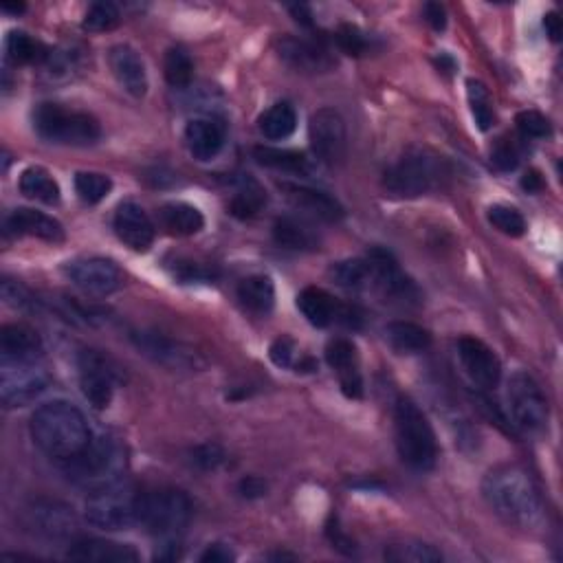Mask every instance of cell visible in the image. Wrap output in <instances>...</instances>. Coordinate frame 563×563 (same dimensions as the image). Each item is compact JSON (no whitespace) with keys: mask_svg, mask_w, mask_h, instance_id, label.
I'll return each mask as SVG.
<instances>
[{"mask_svg":"<svg viewBox=\"0 0 563 563\" xmlns=\"http://www.w3.org/2000/svg\"><path fill=\"white\" fill-rule=\"evenodd\" d=\"M482 493L493 513L509 526L535 531L544 522V502L531 476L520 467L493 469L482 482Z\"/></svg>","mask_w":563,"mask_h":563,"instance_id":"6da1fadb","label":"cell"},{"mask_svg":"<svg viewBox=\"0 0 563 563\" xmlns=\"http://www.w3.org/2000/svg\"><path fill=\"white\" fill-rule=\"evenodd\" d=\"M29 432L42 454L69 462L91 447L93 434L86 416L66 401L40 405L31 416Z\"/></svg>","mask_w":563,"mask_h":563,"instance_id":"7a4b0ae2","label":"cell"},{"mask_svg":"<svg viewBox=\"0 0 563 563\" xmlns=\"http://www.w3.org/2000/svg\"><path fill=\"white\" fill-rule=\"evenodd\" d=\"M396 449L405 465L418 471L434 469L438 460V443L434 427L425 412L410 399H399L394 407Z\"/></svg>","mask_w":563,"mask_h":563,"instance_id":"3957f363","label":"cell"},{"mask_svg":"<svg viewBox=\"0 0 563 563\" xmlns=\"http://www.w3.org/2000/svg\"><path fill=\"white\" fill-rule=\"evenodd\" d=\"M447 174L443 157H436L434 152L423 148H414L407 150L392 168L385 170L383 187L394 196L418 198L438 190Z\"/></svg>","mask_w":563,"mask_h":563,"instance_id":"277c9868","label":"cell"},{"mask_svg":"<svg viewBox=\"0 0 563 563\" xmlns=\"http://www.w3.org/2000/svg\"><path fill=\"white\" fill-rule=\"evenodd\" d=\"M33 130L47 143L71 148L93 146L102 137V126L93 115L51 102H44L33 110Z\"/></svg>","mask_w":563,"mask_h":563,"instance_id":"5b68a950","label":"cell"},{"mask_svg":"<svg viewBox=\"0 0 563 563\" xmlns=\"http://www.w3.org/2000/svg\"><path fill=\"white\" fill-rule=\"evenodd\" d=\"M192 520V502L179 489L141 493L139 524L163 542H176Z\"/></svg>","mask_w":563,"mask_h":563,"instance_id":"8992f818","label":"cell"},{"mask_svg":"<svg viewBox=\"0 0 563 563\" xmlns=\"http://www.w3.org/2000/svg\"><path fill=\"white\" fill-rule=\"evenodd\" d=\"M141 491L130 484L108 482L86 500V520L102 531H126L139 524Z\"/></svg>","mask_w":563,"mask_h":563,"instance_id":"52a82bcc","label":"cell"},{"mask_svg":"<svg viewBox=\"0 0 563 563\" xmlns=\"http://www.w3.org/2000/svg\"><path fill=\"white\" fill-rule=\"evenodd\" d=\"M51 377L38 359H3L0 361V399L7 410L33 403L47 390Z\"/></svg>","mask_w":563,"mask_h":563,"instance_id":"ba28073f","label":"cell"},{"mask_svg":"<svg viewBox=\"0 0 563 563\" xmlns=\"http://www.w3.org/2000/svg\"><path fill=\"white\" fill-rule=\"evenodd\" d=\"M506 399L513 421L522 432H542L548 423V401L531 374L515 372L506 385Z\"/></svg>","mask_w":563,"mask_h":563,"instance_id":"9c48e42d","label":"cell"},{"mask_svg":"<svg viewBox=\"0 0 563 563\" xmlns=\"http://www.w3.org/2000/svg\"><path fill=\"white\" fill-rule=\"evenodd\" d=\"M370 264V286H374L385 300L399 306H416L421 304L423 295L418 291L412 278H407L399 262L394 260L390 251L372 249L366 256Z\"/></svg>","mask_w":563,"mask_h":563,"instance_id":"30bf717a","label":"cell"},{"mask_svg":"<svg viewBox=\"0 0 563 563\" xmlns=\"http://www.w3.org/2000/svg\"><path fill=\"white\" fill-rule=\"evenodd\" d=\"M77 372H80V388L84 399L95 410H106L110 401H113L119 379L115 363L99 350H82L80 357H77Z\"/></svg>","mask_w":563,"mask_h":563,"instance_id":"8fae6325","label":"cell"},{"mask_svg":"<svg viewBox=\"0 0 563 563\" xmlns=\"http://www.w3.org/2000/svg\"><path fill=\"white\" fill-rule=\"evenodd\" d=\"M297 308H300V313L306 317V322L315 328H328L333 324L357 328L361 324L357 308L341 304L337 297L319 289V286H306V289L297 295Z\"/></svg>","mask_w":563,"mask_h":563,"instance_id":"7c38bea8","label":"cell"},{"mask_svg":"<svg viewBox=\"0 0 563 563\" xmlns=\"http://www.w3.org/2000/svg\"><path fill=\"white\" fill-rule=\"evenodd\" d=\"M308 139L319 161L335 165L346 157V121L333 108H319L308 124Z\"/></svg>","mask_w":563,"mask_h":563,"instance_id":"4fadbf2b","label":"cell"},{"mask_svg":"<svg viewBox=\"0 0 563 563\" xmlns=\"http://www.w3.org/2000/svg\"><path fill=\"white\" fill-rule=\"evenodd\" d=\"M64 273L77 289L93 297H108L121 286L119 267L106 258H77L66 264Z\"/></svg>","mask_w":563,"mask_h":563,"instance_id":"5bb4252c","label":"cell"},{"mask_svg":"<svg viewBox=\"0 0 563 563\" xmlns=\"http://www.w3.org/2000/svg\"><path fill=\"white\" fill-rule=\"evenodd\" d=\"M458 359L465 368L467 377L480 385L482 390L498 388L502 379V363L498 355L478 337H460L458 339Z\"/></svg>","mask_w":563,"mask_h":563,"instance_id":"9a60e30c","label":"cell"},{"mask_svg":"<svg viewBox=\"0 0 563 563\" xmlns=\"http://www.w3.org/2000/svg\"><path fill=\"white\" fill-rule=\"evenodd\" d=\"M132 344H135L143 355L150 357L152 361L161 363L168 368H187L192 370L198 366V355L179 341L165 337L161 333H152V330H137L132 333Z\"/></svg>","mask_w":563,"mask_h":563,"instance_id":"2e32d148","label":"cell"},{"mask_svg":"<svg viewBox=\"0 0 563 563\" xmlns=\"http://www.w3.org/2000/svg\"><path fill=\"white\" fill-rule=\"evenodd\" d=\"M328 366L337 372V379L348 399H361L363 396V377L359 370L357 346L346 337H335L326 346Z\"/></svg>","mask_w":563,"mask_h":563,"instance_id":"e0dca14e","label":"cell"},{"mask_svg":"<svg viewBox=\"0 0 563 563\" xmlns=\"http://www.w3.org/2000/svg\"><path fill=\"white\" fill-rule=\"evenodd\" d=\"M66 471L71 473V478L80 480V482H97L99 487H104L106 476L108 473L115 471L117 465V449L106 443V440H95L91 447H88L84 454H80L77 458L64 462Z\"/></svg>","mask_w":563,"mask_h":563,"instance_id":"ac0fdd59","label":"cell"},{"mask_svg":"<svg viewBox=\"0 0 563 563\" xmlns=\"http://www.w3.org/2000/svg\"><path fill=\"white\" fill-rule=\"evenodd\" d=\"M113 229L117 238L124 242L126 247L139 253L148 251L152 247L154 236H157L150 216L143 212V207L132 201H126L117 207L113 218Z\"/></svg>","mask_w":563,"mask_h":563,"instance_id":"d6986e66","label":"cell"},{"mask_svg":"<svg viewBox=\"0 0 563 563\" xmlns=\"http://www.w3.org/2000/svg\"><path fill=\"white\" fill-rule=\"evenodd\" d=\"M280 58L295 71L302 73H326L335 66L328 49L317 40L304 38H282L278 42Z\"/></svg>","mask_w":563,"mask_h":563,"instance_id":"ffe728a7","label":"cell"},{"mask_svg":"<svg viewBox=\"0 0 563 563\" xmlns=\"http://www.w3.org/2000/svg\"><path fill=\"white\" fill-rule=\"evenodd\" d=\"M108 66L113 71L117 84L132 97H143L148 93V73L141 55L128 44H115L108 51Z\"/></svg>","mask_w":563,"mask_h":563,"instance_id":"44dd1931","label":"cell"},{"mask_svg":"<svg viewBox=\"0 0 563 563\" xmlns=\"http://www.w3.org/2000/svg\"><path fill=\"white\" fill-rule=\"evenodd\" d=\"M280 190L284 196L289 198V203L300 209V212L308 214L315 220H324V223H337L344 218V207L330 194L322 190H313L306 185H295V183H282Z\"/></svg>","mask_w":563,"mask_h":563,"instance_id":"7402d4cb","label":"cell"},{"mask_svg":"<svg viewBox=\"0 0 563 563\" xmlns=\"http://www.w3.org/2000/svg\"><path fill=\"white\" fill-rule=\"evenodd\" d=\"M5 234L11 236H31L44 242H62L64 227L60 220L38 212V209L18 207L5 218Z\"/></svg>","mask_w":563,"mask_h":563,"instance_id":"603a6c76","label":"cell"},{"mask_svg":"<svg viewBox=\"0 0 563 563\" xmlns=\"http://www.w3.org/2000/svg\"><path fill=\"white\" fill-rule=\"evenodd\" d=\"M185 141L196 161H212L225 146V126L216 119H192L185 128Z\"/></svg>","mask_w":563,"mask_h":563,"instance_id":"cb8c5ba5","label":"cell"},{"mask_svg":"<svg viewBox=\"0 0 563 563\" xmlns=\"http://www.w3.org/2000/svg\"><path fill=\"white\" fill-rule=\"evenodd\" d=\"M69 557L75 561H95V563H135L141 559L130 544L108 542V539H82L75 542L69 550Z\"/></svg>","mask_w":563,"mask_h":563,"instance_id":"d4e9b609","label":"cell"},{"mask_svg":"<svg viewBox=\"0 0 563 563\" xmlns=\"http://www.w3.org/2000/svg\"><path fill=\"white\" fill-rule=\"evenodd\" d=\"M42 352L40 335L27 324H5L0 330L3 359H38Z\"/></svg>","mask_w":563,"mask_h":563,"instance_id":"484cf974","label":"cell"},{"mask_svg":"<svg viewBox=\"0 0 563 563\" xmlns=\"http://www.w3.org/2000/svg\"><path fill=\"white\" fill-rule=\"evenodd\" d=\"M31 526H36V531L47 537H66L73 533L75 528V515L60 502H38L29 511Z\"/></svg>","mask_w":563,"mask_h":563,"instance_id":"4316f807","label":"cell"},{"mask_svg":"<svg viewBox=\"0 0 563 563\" xmlns=\"http://www.w3.org/2000/svg\"><path fill=\"white\" fill-rule=\"evenodd\" d=\"M273 240L284 249L315 251L319 249V236L313 227L295 216H282L273 225Z\"/></svg>","mask_w":563,"mask_h":563,"instance_id":"83f0119b","label":"cell"},{"mask_svg":"<svg viewBox=\"0 0 563 563\" xmlns=\"http://www.w3.org/2000/svg\"><path fill=\"white\" fill-rule=\"evenodd\" d=\"M238 300L253 315H269L275 306V284L267 275H249L238 284Z\"/></svg>","mask_w":563,"mask_h":563,"instance_id":"f1b7e54d","label":"cell"},{"mask_svg":"<svg viewBox=\"0 0 563 563\" xmlns=\"http://www.w3.org/2000/svg\"><path fill=\"white\" fill-rule=\"evenodd\" d=\"M385 339L401 355H418V352H425L432 346V333L414 322H405V319L385 326Z\"/></svg>","mask_w":563,"mask_h":563,"instance_id":"f546056e","label":"cell"},{"mask_svg":"<svg viewBox=\"0 0 563 563\" xmlns=\"http://www.w3.org/2000/svg\"><path fill=\"white\" fill-rule=\"evenodd\" d=\"M18 187L31 201L44 205H58L62 198L60 183L53 179V174L47 168H40V165H31V168L22 172Z\"/></svg>","mask_w":563,"mask_h":563,"instance_id":"4dcf8cb0","label":"cell"},{"mask_svg":"<svg viewBox=\"0 0 563 563\" xmlns=\"http://www.w3.org/2000/svg\"><path fill=\"white\" fill-rule=\"evenodd\" d=\"M161 225L172 236H194L205 227V218L194 205L187 203H168L161 207Z\"/></svg>","mask_w":563,"mask_h":563,"instance_id":"1f68e13d","label":"cell"},{"mask_svg":"<svg viewBox=\"0 0 563 563\" xmlns=\"http://www.w3.org/2000/svg\"><path fill=\"white\" fill-rule=\"evenodd\" d=\"M258 128L262 137L269 141H284L289 139L295 128H297V113L289 102H278L273 104L267 113H264L258 121Z\"/></svg>","mask_w":563,"mask_h":563,"instance_id":"d6a6232c","label":"cell"},{"mask_svg":"<svg viewBox=\"0 0 563 563\" xmlns=\"http://www.w3.org/2000/svg\"><path fill=\"white\" fill-rule=\"evenodd\" d=\"M253 157L264 168L289 172V174H308L311 172V161L306 159V154L297 150H280V148H269V146H258L253 150Z\"/></svg>","mask_w":563,"mask_h":563,"instance_id":"836d02e7","label":"cell"},{"mask_svg":"<svg viewBox=\"0 0 563 563\" xmlns=\"http://www.w3.org/2000/svg\"><path fill=\"white\" fill-rule=\"evenodd\" d=\"M5 55L11 64H36L47 62L49 49H44V44L36 38H31L25 31H9L5 38Z\"/></svg>","mask_w":563,"mask_h":563,"instance_id":"e575fe53","label":"cell"},{"mask_svg":"<svg viewBox=\"0 0 563 563\" xmlns=\"http://www.w3.org/2000/svg\"><path fill=\"white\" fill-rule=\"evenodd\" d=\"M267 201H269L267 192H264V187L258 181L242 179L234 198H231L229 203V212L231 216H236L240 220H251L267 207Z\"/></svg>","mask_w":563,"mask_h":563,"instance_id":"d590c367","label":"cell"},{"mask_svg":"<svg viewBox=\"0 0 563 563\" xmlns=\"http://www.w3.org/2000/svg\"><path fill=\"white\" fill-rule=\"evenodd\" d=\"M330 280L344 289H363L370 286V264L366 258L341 260L328 269Z\"/></svg>","mask_w":563,"mask_h":563,"instance_id":"8d00e7d4","label":"cell"},{"mask_svg":"<svg viewBox=\"0 0 563 563\" xmlns=\"http://www.w3.org/2000/svg\"><path fill=\"white\" fill-rule=\"evenodd\" d=\"M163 73L172 88L190 86L194 80V62L190 58V53L181 47H172L168 53H165Z\"/></svg>","mask_w":563,"mask_h":563,"instance_id":"74e56055","label":"cell"},{"mask_svg":"<svg viewBox=\"0 0 563 563\" xmlns=\"http://www.w3.org/2000/svg\"><path fill=\"white\" fill-rule=\"evenodd\" d=\"M383 557L394 563H438L443 561V555L434 546L423 542H401L390 544L385 548Z\"/></svg>","mask_w":563,"mask_h":563,"instance_id":"f35d334b","label":"cell"},{"mask_svg":"<svg viewBox=\"0 0 563 563\" xmlns=\"http://www.w3.org/2000/svg\"><path fill=\"white\" fill-rule=\"evenodd\" d=\"M113 190L110 176L102 172H77L75 174V192L86 205H97Z\"/></svg>","mask_w":563,"mask_h":563,"instance_id":"ab89813d","label":"cell"},{"mask_svg":"<svg viewBox=\"0 0 563 563\" xmlns=\"http://www.w3.org/2000/svg\"><path fill=\"white\" fill-rule=\"evenodd\" d=\"M467 97H469L471 113H473V119H476L478 128L482 132H489L495 124V113H493V102H491V95L487 91V86H484L482 82L469 80L467 82Z\"/></svg>","mask_w":563,"mask_h":563,"instance_id":"60d3db41","label":"cell"},{"mask_svg":"<svg viewBox=\"0 0 563 563\" xmlns=\"http://www.w3.org/2000/svg\"><path fill=\"white\" fill-rule=\"evenodd\" d=\"M487 216H489V223L504 236L520 238L526 234V220L515 207L493 205V207H489Z\"/></svg>","mask_w":563,"mask_h":563,"instance_id":"b9f144b4","label":"cell"},{"mask_svg":"<svg viewBox=\"0 0 563 563\" xmlns=\"http://www.w3.org/2000/svg\"><path fill=\"white\" fill-rule=\"evenodd\" d=\"M121 14L113 3H93L84 16V29L91 33H106L119 27Z\"/></svg>","mask_w":563,"mask_h":563,"instance_id":"7bdbcfd3","label":"cell"},{"mask_svg":"<svg viewBox=\"0 0 563 563\" xmlns=\"http://www.w3.org/2000/svg\"><path fill=\"white\" fill-rule=\"evenodd\" d=\"M335 44L341 53L350 55V58H363L372 49V40L368 38V33H363L355 25H341L335 31Z\"/></svg>","mask_w":563,"mask_h":563,"instance_id":"ee69618b","label":"cell"},{"mask_svg":"<svg viewBox=\"0 0 563 563\" xmlns=\"http://www.w3.org/2000/svg\"><path fill=\"white\" fill-rule=\"evenodd\" d=\"M517 130L522 132L526 139H546L553 135V124L550 119L537 110H522L520 115L515 119Z\"/></svg>","mask_w":563,"mask_h":563,"instance_id":"f6af8a7d","label":"cell"},{"mask_svg":"<svg viewBox=\"0 0 563 563\" xmlns=\"http://www.w3.org/2000/svg\"><path fill=\"white\" fill-rule=\"evenodd\" d=\"M520 161H522L520 146H517V141L509 137L500 139L491 150V163L502 172H513L517 165H520Z\"/></svg>","mask_w":563,"mask_h":563,"instance_id":"bcb514c9","label":"cell"},{"mask_svg":"<svg viewBox=\"0 0 563 563\" xmlns=\"http://www.w3.org/2000/svg\"><path fill=\"white\" fill-rule=\"evenodd\" d=\"M192 465L203 471H214L225 462V451L223 447H218L214 443H205L192 449Z\"/></svg>","mask_w":563,"mask_h":563,"instance_id":"7dc6e473","label":"cell"},{"mask_svg":"<svg viewBox=\"0 0 563 563\" xmlns=\"http://www.w3.org/2000/svg\"><path fill=\"white\" fill-rule=\"evenodd\" d=\"M295 355H297V346L291 337H278L271 344L269 357L278 368H295Z\"/></svg>","mask_w":563,"mask_h":563,"instance_id":"c3c4849f","label":"cell"},{"mask_svg":"<svg viewBox=\"0 0 563 563\" xmlns=\"http://www.w3.org/2000/svg\"><path fill=\"white\" fill-rule=\"evenodd\" d=\"M3 297H5V302L9 306H14V308H29V311H33V308H38V300L33 297L25 286L14 282V280H5L3 282Z\"/></svg>","mask_w":563,"mask_h":563,"instance_id":"681fc988","label":"cell"},{"mask_svg":"<svg viewBox=\"0 0 563 563\" xmlns=\"http://www.w3.org/2000/svg\"><path fill=\"white\" fill-rule=\"evenodd\" d=\"M423 14H425V20L429 22V27H432L434 31H445V27H447V11H445L443 5H440V3H427L425 9H423Z\"/></svg>","mask_w":563,"mask_h":563,"instance_id":"f907efd6","label":"cell"},{"mask_svg":"<svg viewBox=\"0 0 563 563\" xmlns=\"http://www.w3.org/2000/svg\"><path fill=\"white\" fill-rule=\"evenodd\" d=\"M236 555L225 544H209L205 553L201 555L203 563H229L234 561Z\"/></svg>","mask_w":563,"mask_h":563,"instance_id":"816d5d0a","label":"cell"},{"mask_svg":"<svg viewBox=\"0 0 563 563\" xmlns=\"http://www.w3.org/2000/svg\"><path fill=\"white\" fill-rule=\"evenodd\" d=\"M240 493L245 495V498H262V495H267V482H264L262 478H258V476H249V478H245L240 482Z\"/></svg>","mask_w":563,"mask_h":563,"instance_id":"f5cc1de1","label":"cell"},{"mask_svg":"<svg viewBox=\"0 0 563 563\" xmlns=\"http://www.w3.org/2000/svg\"><path fill=\"white\" fill-rule=\"evenodd\" d=\"M544 29H546V36L553 42L561 40L563 25H561V18H559L557 11H548V14L544 16Z\"/></svg>","mask_w":563,"mask_h":563,"instance_id":"db71d44e","label":"cell"},{"mask_svg":"<svg viewBox=\"0 0 563 563\" xmlns=\"http://www.w3.org/2000/svg\"><path fill=\"white\" fill-rule=\"evenodd\" d=\"M522 187L526 192H542V187H544V179H542V174H539L537 170H531V172H526L524 174V179H522Z\"/></svg>","mask_w":563,"mask_h":563,"instance_id":"11a10c76","label":"cell"},{"mask_svg":"<svg viewBox=\"0 0 563 563\" xmlns=\"http://www.w3.org/2000/svg\"><path fill=\"white\" fill-rule=\"evenodd\" d=\"M289 11L295 16V20L300 22V25L313 27V14H311V9H308L306 5H291Z\"/></svg>","mask_w":563,"mask_h":563,"instance_id":"9f6ffc18","label":"cell"},{"mask_svg":"<svg viewBox=\"0 0 563 563\" xmlns=\"http://www.w3.org/2000/svg\"><path fill=\"white\" fill-rule=\"evenodd\" d=\"M25 9H27V7L22 5V3H20V5H3L5 14H16V16H18V14H22V11H25Z\"/></svg>","mask_w":563,"mask_h":563,"instance_id":"6f0895ef","label":"cell"}]
</instances>
